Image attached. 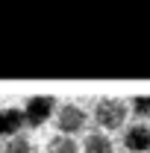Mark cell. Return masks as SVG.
<instances>
[{
  "instance_id": "cell-1",
  "label": "cell",
  "mask_w": 150,
  "mask_h": 153,
  "mask_svg": "<svg viewBox=\"0 0 150 153\" xmlns=\"http://www.w3.org/2000/svg\"><path fill=\"white\" fill-rule=\"evenodd\" d=\"M94 121H97L103 130H121L124 121H127V103L112 100V97L100 100V103L94 106Z\"/></svg>"
},
{
  "instance_id": "cell-2",
  "label": "cell",
  "mask_w": 150,
  "mask_h": 153,
  "mask_svg": "<svg viewBox=\"0 0 150 153\" xmlns=\"http://www.w3.org/2000/svg\"><path fill=\"white\" fill-rule=\"evenodd\" d=\"M85 121H88L85 109H79V106H74V103L59 106V112H56V127H59V133H68V135L79 133V130L85 127Z\"/></svg>"
},
{
  "instance_id": "cell-3",
  "label": "cell",
  "mask_w": 150,
  "mask_h": 153,
  "mask_svg": "<svg viewBox=\"0 0 150 153\" xmlns=\"http://www.w3.org/2000/svg\"><path fill=\"white\" fill-rule=\"evenodd\" d=\"M53 109H56V100H53V97H47V94H41V97H30V100H27V106H24L27 124H30V127H41L44 121H50Z\"/></svg>"
},
{
  "instance_id": "cell-4",
  "label": "cell",
  "mask_w": 150,
  "mask_h": 153,
  "mask_svg": "<svg viewBox=\"0 0 150 153\" xmlns=\"http://www.w3.org/2000/svg\"><path fill=\"white\" fill-rule=\"evenodd\" d=\"M124 147L130 153H147L150 150V127L144 124H135L124 133Z\"/></svg>"
},
{
  "instance_id": "cell-5",
  "label": "cell",
  "mask_w": 150,
  "mask_h": 153,
  "mask_svg": "<svg viewBox=\"0 0 150 153\" xmlns=\"http://www.w3.org/2000/svg\"><path fill=\"white\" fill-rule=\"evenodd\" d=\"M27 124L24 109H0V135H15Z\"/></svg>"
},
{
  "instance_id": "cell-6",
  "label": "cell",
  "mask_w": 150,
  "mask_h": 153,
  "mask_svg": "<svg viewBox=\"0 0 150 153\" xmlns=\"http://www.w3.org/2000/svg\"><path fill=\"white\" fill-rule=\"evenodd\" d=\"M85 153H115V144H112V138L103 135V133H88Z\"/></svg>"
},
{
  "instance_id": "cell-7",
  "label": "cell",
  "mask_w": 150,
  "mask_h": 153,
  "mask_svg": "<svg viewBox=\"0 0 150 153\" xmlns=\"http://www.w3.org/2000/svg\"><path fill=\"white\" fill-rule=\"evenodd\" d=\"M47 150H50V153H79V147H76V141H74L68 133H59V135L50 138Z\"/></svg>"
},
{
  "instance_id": "cell-8",
  "label": "cell",
  "mask_w": 150,
  "mask_h": 153,
  "mask_svg": "<svg viewBox=\"0 0 150 153\" xmlns=\"http://www.w3.org/2000/svg\"><path fill=\"white\" fill-rule=\"evenodd\" d=\"M3 153H33V141L27 138V135H9V141H6V147H3Z\"/></svg>"
},
{
  "instance_id": "cell-9",
  "label": "cell",
  "mask_w": 150,
  "mask_h": 153,
  "mask_svg": "<svg viewBox=\"0 0 150 153\" xmlns=\"http://www.w3.org/2000/svg\"><path fill=\"white\" fill-rule=\"evenodd\" d=\"M132 112L138 118H150V94H141L132 100Z\"/></svg>"
}]
</instances>
